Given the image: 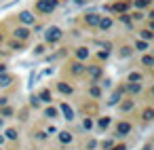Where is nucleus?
Instances as JSON below:
<instances>
[{
    "label": "nucleus",
    "mask_w": 154,
    "mask_h": 150,
    "mask_svg": "<svg viewBox=\"0 0 154 150\" xmlns=\"http://www.w3.org/2000/svg\"><path fill=\"white\" fill-rule=\"evenodd\" d=\"M42 40H45V45H59L63 40V30L59 26H45Z\"/></svg>",
    "instance_id": "1"
},
{
    "label": "nucleus",
    "mask_w": 154,
    "mask_h": 150,
    "mask_svg": "<svg viewBox=\"0 0 154 150\" xmlns=\"http://www.w3.org/2000/svg\"><path fill=\"white\" fill-rule=\"evenodd\" d=\"M59 0H36L34 2V13L36 15H53L59 9Z\"/></svg>",
    "instance_id": "2"
},
{
    "label": "nucleus",
    "mask_w": 154,
    "mask_h": 150,
    "mask_svg": "<svg viewBox=\"0 0 154 150\" xmlns=\"http://www.w3.org/2000/svg\"><path fill=\"white\" fill-rule=\"evenodd\" d=\"M17 21H19V26L32 28V26L38 21V17H36V13H34V11H30V9H23V11H19V13H17Z\"/></svg>",
    "instance_id": "3"
},
{
    "label": "nucleus",
    "mask_w": 154,
    "mask_h": 150,
    "mask_svg": "<svg viewBox=\"0 0 154 150\" xmlns=\"http://www.w3.org/2000/svg\"><path fill=\"white\" fill-rule=\"evenodd\" d=\"M30 36H32V30H30V28H26V26H17V28L13 30V38H15V40H19V42H28V40H30Z\"/></svg>",
    "instance_id": "4"
},
{
    "label": "nucleus",
    "mask_w": 154,
    "mask_h": 150,
    "mask_svg": "<svg viewBox=\"0 0 154 150\" xmlns=\"http://www.w3.org/2000/svg\"><path fill=\"white\" fill-rule=\"evenodd\" d=\"M68 70H70L72 76H82V74L87 72V64H85V61H78V59H72V61L68 64Z\"/></svg>",
    "instance_id": "5"
},
{
    "label": "nucleus",
    "mask_w": 154,
    "mask_h": 150,
    "mask_svg": "<svg viewBox=\"0 0 154 150\" xmlns=\"http://www.w3.org/2000/svg\"><path fill=\"white\" fill-rule=\"evenodd\" d=\"M99 13H95V11H91V13H85L82 15V23L87 26V28H97V21H99Z\"/></svg>",
    "instance_id": "6"
},
{
    "label": "nucleus",
    "mask_w": 154,
    "mask_h": 150,
    "mask_svg": "<svg viewBox=\"0 0 154 150\" xmlns=\"http://www.w3.org/2000/svg\"><path fill=\"white\" fill-rule=\"evenodd\" d=\"M112 26H114V19L110 15H101L99 21H97V30H101V32H110Z\"/></svg>",
    "instance_id": "7"
},
{
    "label": "nucleus",
    "mask_w": 154,
    "mask_h": 150,
    "mask_svg": "<svg viewBox=\"0 0 154 150\" xmlns=\"http://www.w3.org/2000/svg\"><path fill=\"white\" fill-rule=\"evenodd\" d=\"M85 74H89L91 80L97 83L99 78H103V68H101V66H87V72H85Z\"/></svg>",
    "instance_id": "8"
},
{
    "label": "nucleus",
    "mask_w": 154,
    "mask_h": 150,
    "mask_svg": "<svg viewBox=\"0 0 154 150\" xmlns=\"http://www.w3.org/2000/svg\"><path fill=\"white\" fill-rule=\"evenodd\" d=\"M129 9H131V5H129V0H116V2L110 7V11L112 13H116V15H120V13H129Z\"/></svg>",
    "instance_id": "9"
},
{
    "label": "nucleus",
    "mask_w": 154,
    "mask_h": 150,
    "mask_svg": "<svg viewBox=\"0 0 154 150\" xmlns=\"http://www.w3.org/2000/svg\"><path fill=\"white\" fill-rule=\"evenodd\" d=\"M125 93H129V95H139L141 91H143V83H125Z\"/></svg>",
    "instance_id": "10"
},
{
    "label": "nucleus",
    "mask_w": 154,
    "mask_h": 150,
    "mask_svg": "<svg viewBox=\"0 0 154 150\" xmlns=\"http://www.w3.org/2000/svg\"><path fill=\"white\" fill-rule=\"evenodd\" d=\"M59 112L63 114V118H66L68 123L74 120V110H72V106H70L68 102H61V104H59Z\"/></svg>",
    "instance_id": "11"
},
{
    "label": "nucleus",
    "mask_w": 154,
    "mask_h": 150,
    "mask_svg": "<svg viewBox=\"0 0 154 150\" xmlns=\"http://www.w3.org/2000/svg\"><path fill=\"white\" fill-rule=\"evenodd\" d=\"M15 83V76L7 70V72H2V74H0V89H9L11 85Z\"/></svg>",
    "instance_id": "12"
},
{
    "label": "nucleus",
    "mask_w": 154,
    "mask_h": 150,
    "mask_svg": "<svg viewBox=\"0 0 154 150\" xmlns=\"http://www.w3.org/2000/svg\"><path fill=\"white\" fill-rule=\"evenodd\" d=\"M122 95H125V89H122V87L114 89V91H112V95L108 97V106H116V104L122 99Z\"/></svg>",
    "instance_id": "13"
},
{
    "label": "nucleus",
    "mask_w": 154,
    "mask_h": 150,
    "mask_svg": "<svg viewBox=\"0 0 154 150\" xmlns=\"http://www.w3.org/2000/svg\"><path fill=\"white\" fill-rule=\"evenodd\" d=\"M89 55H91V49H89V47H78V49L74 51V59H78V61H87Z\"/></svg>",
    "instance_id": "14"
},
{
    "label": "nucleus",
    "mask_w": 154,
    "mask_h": 150,
    "mask_svg": "<svg viewBox=\"0 0 154 150\" xmlns=\"http://www.w3.org/2000/svg\"><path fill=\"white\" fill-rule=\"evenodd\" d=\"M139 64H141L143 70H152V68H154V55H152V53H143L141 59H139Z\"/></svg>",
    "instance_id": "15"
},
{
    "label": "nucleus",
    "mask_w": 154,
    "mask_h": 150,
    "mask_svg": "<svg viewBox=\"0 0 154 150\" xmlns=\"http://www.w3.org/2000/svg\"><path fill=\"white\" fill-rule=\"evenodd\" d=\"M131 123H127V120H120L118 125H116V135H120V137H125V135H129L131 133Z\"/></svg>",
    "instance_id": "16"
},
{
    "label": "nucleus",
    "mask_w": 154,
    "mask_h": 150,
    "mask_svg": "<svg viewBox=\"0 0 154 150\" xmlns=\"http://www.w3.org/2000/svg\"><path fill=\"white\" fill-rule=\"evenodd\" d=\"M146 80V76H143V72H139V70H131L129 74H127V83H143Z\"/></svg>",
    "instance_id": "17"
},
{
    "label": "nucleus",
    "mask_w": 154,
    "mask_h": 150,
    "mask_svg": "<svg viewBox=\"0 0 154 150\" xmlns=\"http://www.w3.org/2000/svg\"><path fill=\"white\" fill-rule=\"evenodd\" d=\"M42 114H45V118H51V120H53V118H59V108L53 106V104H49V106L45 108Z\"/></svg>",
    "instance_id": "18"
},
{
    "label": "nucleus",
    "mask_w": 154,
    "mask_h": 150,
    "mask_svg": "<svg viewBox=\"0 0 154 150\" xmlns=\"http://www.w3.org/2000/svg\"><path fill=\"white\" fill-rule=\"evenodd\" d=\"M133 51H139V53H148V51H150V42H146V40L137 38V40L133 42Z\"/></svg>",
    "instance_id": "19"
},
{
    "label": "nucleus",
    "mask_w": 154,
    "mask_h": 150,
    "mask_svg": "<svg viewBox=\"0 0 154 150\" xmlns=\"http://www.w3.org/2000/svg\"><path fill=\"white\" fill-rule=\"evenodd\" d=\"M57 91H59L61 95H72V93H74V87L68 85L66 80H59V83H57Z\"/></svg>",
    "instance_id": "20"
},
{
    "label": "nucleus",
    "mask_w": 154,
    "mask_h": 150,
    "mask_svg": "<svg viewBox=\"0 0 154 150\" xmlns=\"http://www.w3.org/2000/svg\"><path fill=\"white\" fill-rule=\"evenodd\" d=\"M36 95H38L40 104H47V106H49V104H53V95H51V91H49V89H42V91H38Z\"/></svg>",
    "instance_id": "21"
},
{
    "label": "nucleus",
    "mask_w": 154,
    "mask_h": 150,
    "mask_svg": "<svg viewBox=\"0 0 154 150\" xmlns=\"http://www.w3.org/2000/svg\"><path fill=\"white\" fill-rule=\"evenodd\" d=\"M137 38H141V40H146V42H152V40H154V32H152L150 28H143V30H139Z\"/></svg>",
    "instance_id": "22"
},
{
    "label": "nucleus",
    "mask_w": 154,
    "mask_h": 150,
    "mask_svg": "<svg viewBox=\"0 0 154 150\" xmlns=\"http://www.w3.org/2000/svg\"><path fill=\"white\" fill-rule=\"evenodd\" d=\"M133 7H135V11L150 9V7H152V0H133Z\"/></svg>",
    "instance_id": "23"
},
{
    "label": "nucleus",
    "mask_w": 154,
    "mask_h": 150,
    "mask_svg": "<svg viewBox=\"0 0 154 150\" xmlns=\"http://www.w3.org/2000/svg\"><path fill=\"white\" fill-rule=\"evenodd\" d=\"M131 55H133V47L122 45V47L118 49V57H120V59H127V57H131Z\"/></svg>",
    "instance_id": "24"
},
{
    "label": "nucleus",
    "mask_w": 154,
    "mask_h": 150,
    "mask_svg": "<svg viewBox=\"0 0 154 150\" xmlns=\"http://www.w3.org/2000/svg\"><path fill=\"white\" fill-rule=\"evenodd\" d=\"M101 93H103V89H101V87H99L97 83H93V85L89 87V95H91V97L99 99V97H101Z\"/></svg>",
    "instance_id": "25"
},
{
    "label": "nucleus",
    "mask_w": 154,
    "mask_h": 150,
    "mask_svg": "<svg viewBox=\"0 0 154 150\" xmlns=\"http://www.w3.org/2000/svg\"><path fill=\"white\" fill-rule=\"evenodd\" d=\"M135 108V102L129 97V99H120V112H131Z\"/></svg>",
    "instance_id": "26"
},
{
    "label": "nucleus",
    "mask_w": 154,
    "mask_h": 150,
    "mask_svg": "<svg viewBox=\"0 0 154 150\" xmlns=\"http://www.w3.org/2000/svg\"><path fill=\"white\" fill-rule=\"evenodd\" d=\"M141 120L143 123H150V120H154V108H143V112H141Z\"/></svg>",
    "instance_id": "27"
},
{
    "label": "nucleus",
    "mask_w": 154,
    "mask_h": 150,
    "mask_svg": "<svg viewBox=\"0 0 154 150\" xmlns=\"http://www.w3.org/2000/svg\"><path fill=\"white\" fill-rule=\"evenodd\" d=\"M5 139H11V142H15V139H19V131H17L15 127H9V129L5 131Z\"/></svg>",
    "instance_id": "28"
},
{
    "label": "nucleus",
    "mask_w": 154,
    "mask_h": 150,
    "mask_svg": "<svg viewBox=\"0 0 154 150\" xmlns=\"http://www.w3.org/2000/svg\"><path fill=\"white\" fill-rule=\"evenodd\" d=\"M57 133H59L57 137H59V142H61V144H72V139H74V135H72L70 131H57Z\"/></svg>",
    "instance_id": "29"
},
{
    "label": "nucleus",
    "mask_w": 154,
    "mask_h": 150,
    "mask_svg": "<svg viewBox=\"0 0 154 150\" xmlns=\"http://www.w3.org/2000/svg\"><path fill=\"white\" fill-rule=\"evenodd\" d=\"M13 112H15V110H13V108H11L9 104L0 108V116H2V118H9V116H13Z\"/></svg>",
    "instance_id": "30"
},
{
    "label": "nucleus",
    "mask_w": 154,
    "mask_h": 150,
    "mask_svg": "<svg viewBox=\"0 0 154 150\" xmlns=\"http://www.w3.org/2000/svg\"><path fill=\"white\" fill-rule=\"evenodd\" d=\"M32 53H34V57H42V55L47 53V45L42 42V45H38V47H34V51H32Z\"/></svg>",
    "instance_id": "31"
},
{
    "label": "nucleus",
    "mask_w": 154,
    "mask_h": 150,
    "mask_svg": "<svg viewBox=\"0 0 154 150\" xmlns=\"http://www.w3.org/2000/svg\"><path fill=\"white\" fill-rule=\"evenodd\" d=\"M116 17H118V19H120V21H122L125 26H129V28L133 26V19L129 17V13H120V15H116Z\"/></svg>",
    "instance_id": "32"
},
{
    "label": "nucleus",
    "mask_w": 154,
    "mask_h": 150,
    "mask_svg": "<svg viewBox=\"0 0 154 150\" xmlns=\"http://www.w3.org/2000/svg\"><path fill=\"white\" fill-rule=\"evenodd\" d=\"M110 123H112V120H110V116H101V118L97 120V127H99V129H108V127H110Z\"/></svg>",
    "instance_id": "33"
},
{
    "label": "nucleus",
    "mask_w": 154,
    "mask_h": 150,
    "mask_svg": "<svg viewBox=\"0 0 154 150\" xmlns=\"http://www.w3.org/2000/svg\"><path fill=\"white\" fill-rule=\"evenodd\" d=\"M11 51H21V49H26V42H19V40H13L11 45Z\"/></svg>",
    "instance_id": "34"
},
{
    "label": "nucleus",
    "mask_w": 154,
    "mask_h": 150,
    "mask_svg": "<svg viewBox=\"0 0 154 150\" xmlns=\"http://www.w3.org/2000/svg\"><path fill=\"white\" fill-rule=\"evenodd\" d=\"M129 17H131V19H133V21H141V19H143V17H146V15H143V13H141V11H135V13H131V15H129Z\"/></svg>",
    "instance_id": "35"
},
{
    "label": "nucleus",
    "mask_w": 154,
    "mask_h": 150,
    "mask_svg": "<svg viewBox=\"0 0 154 150\" xmlns=\"http://www.w3.org/2000/svg\"><path fill=\"white\" fill-rule=\"evenodd\" d=\"M38 106H40L38 95H32V97H30V108H38Z\"/></svg>",
    "instance_id": "36"
},
{
    "label": "nucleus",
    "mask_w": 154,
    "mask_h": 150,
    "mask_svg": "<svg viewBox=\"0 0 154 150\" xmlns=\"http://www.w3.org/2000/svg\"><path fill=\"white\" fill-rule=\"evenodd\" d=\"M34 137H36L38 142H45V139L49 137V133H45V131H38V133H34Z\"/></svg>",
    "instance_id": "37"
},
{
    "label": "nucleus",
    "mask_w": 154,
    "mask_h": 150,
    "mask_svg": "<svg viewBox=\"0 0 154 150\" xmlns=\"http://www.w3.org/2000/svg\"><path fill=\"white\" fill-rule=\"evenodd\" d=\"M82 129H87V131L93 129V120H91V118H85V120H82Z\"/></svg>",
    "instance_id": "38"
},
{
    "label": "nucleus",
    "mask_w": 154,
    "mask_h": 150,
    "mask_svg": "<svg viewBox=\"0 0 154 150\" xmlns=\"http://www.w3.org/2000/svg\"><path fill=\"white\" fill-rule=\"evenodd\" d=\"M112 146H114V142H112V139H106V142H101V148H103V150H110Z\"/></svg>",
    "instance_id": "39"
},
{
    "label": "nucleus",
    "mask_w": 154,
    "mask_h": 150,
    "mask_svg": "<svg viewBox=\"0 0 154 150\" xmlns=\"http://www.w3.org/2000/svg\"><path fill=\"white\" fill-rule=\"evenodd\" d=\"M87 148H89V150H95V148H97V142H95V139H89V142H87Z\"/></svg>",
    "instance_id": "40"
},
{
    "label": "nucleus",
    "mask_w": 154,
    "mask_h": 150,
    "mask_svg": "<svg viewBox=\"0 0 154 150\" xmlns=\"http://www.w3.org/2000/svg\"><path fill=\"white\" fill-rule=\"evenodd\" d=\"M32 28H34V32H36V34H38V32H42V30H45V26H42V23H34V26H32Z\"/></svg>",
    "instance_id": "41"
},
{
    "label": "nucleus",
    "mask_w": 154,
    "mask_h": 150,
    "mask_svg": "<svg viewBox=\"0 0 154 150\" xmlns=\"http://www.w3.org/2000/svg\"><path fill=\"white\" fill-rule=\"evenodd\" d=\"M110 150H127V146H125V144H114Z\"/></svg>",
    "instance_id": "42"
},
{
    "label": "nucleus",
    "mask_w": 154,
    "mask_h": 150,
    "mask_svg": "<svg viewBox=\"0 0 154 150\" xmlns=\"http://www.w3.org/2000/svg\"><path fill=\"white\" fill-rule=\"evenodd\" d=\"M45 133H57V127H55V125H51V127H49Z\"/></svg>",
    "instance_id": "43"
},
{
    "label": "nucleus",
    "mask_w": 154,
    "mask_h": 150,
    "mask_svg": "<svg viewBox=\"0 0 154 150\" xmlns=\"http://www.w3.org/2000/svg\"><path fill=\"white\" fill-rule=\"evenodd\" d=\"M7 68H9V66H7L5 61H0V74H2V72H7Z\"/></svg>",
    "instance_id": "44"
},
{
    "label": "nucleus",
    "mask_w": 154,
    "mask_h": 150,
    "mask_svg": "<svg viewBox=\"0 0 154 150\" xmlns=\"http://www.w3.org/2000/svg\"><path fill=\"white\" fill-rule=\"evenodd\" d=\"M7 104H9V97H0V108L7 106Z\"/></svg>",
    "instance_id": "45"
},
{
    "label": "nucleus",
    "mask_w": 154,
    "mask_h": 150,
    "mask_svg": "<svg viewBox=\"0 0 154 150\" xmlns=\"http://www.w3.org/2000/svg\"><path fill=\"white\" fill-rule=\"evenodd\" d=\"M143 150H152V144H146V146H143Z\"/></svg>",
    "instance_id": "46"
},
{
    "label": "nucleus",
    "mask_w": 154,
    "mask_h": 150,
    "mask_svg": "<svg viewBox=\"0 0 154 150\" xmlns=\"http://www.w3.org/2000/svg\"><path fill=\"white\" fill-rule=\"evenodd\" d=\"M2 144H5V135H2V133H0V146H2Z\"/></svg>",
    "instance_id": "47"
},
{
    "label": "nucleus",
    "mask_w": 154,
    "mask_h": 150,
    "mask_svg": "<svg viewBox=\"0 0 154 150\" xmlns=\"http://www.w3.org/2000/svg\"><path fill=\"white\" fill-rule=\"evenodd\" d=\"M2 125H5V118H2V116H0V129H2Z\"/></svg>",
    "instance_id": "48"
},
{
    "label": "nucleus",
    "mask_w": 154,
    "mask_h": 150,
    "mask_svg": "<svg viewBox=\"0 0 154 150\" xmlns=\"http://www.w3.org/2000/svg\"><path fill=\"white\" fill-rule=\"evenodd\" d=\"M74 2H76V5H82V2H85V0H74Z\"/></svg>",
    "instance_id": "49"
},
{
    "label": "nucleus",
    "mask_w": 154,
    "mask_h": 150,
    "mask_svg": "<svg viewBox=\"0 0 154 150\" xmlns=\"http://www.w3.org/2000/svg\"><path fill=\"white\" fill-rule=\"evenodd\" d=\"M2 40H5V36H2V34H0V45H2Z\"/></svg>",
    "instance_id": "50"
},
{
    "label": "nucleus",
    "mask_w": 154,
    "mask_h": 150,
    "mask_svg": "<svg viewBox=\"0 0 154 150\" xmlns=\"http://www.w3.org/2000/svg\"><path fill=\"white\" fill-rule=\"evenodd\" d=\"M131 2H133V0H131Z\"/></svg>",
    "instance_id": "51"
},
{
    "label": "nucleus",
    "mask_w": 154,
    "mask_h": 150,
    "mask_svg": "<svg viewBox=\"0 0 154 150\" xmlns=\"http://www.w3.org/2000/svg\"><path fill=\"white\" fill-rule=\"evenodd\" d=\"M59 2H61V0H59Z\"/></svg>",
    "instance_id": "52"
}]
</instances>
